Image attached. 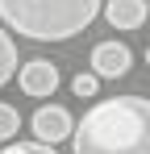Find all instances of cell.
<instances>
[{
    "label": "cell",
    "instance_id": "7a4b0ae2",
    "mask_svg": "<svg viewBox=\"0 0 150 154\" xmlns=\"http://www.w3.org/2000/svg\"><path fill=\"white\" fill-rule=\"evenodd\" d=\"M104 0H0V21L29 42H67L100 17Z\"/></svg>",
    "mask_w": 150,
    "mask_h": 154
},
{
    "label": "cell",
    "instance_id": "ba28073f",
    "mask_svg": "<svg viewBox=\"0 0 150 154\" xmlns=\"http://www.w3.org/2000/svg\"><path fill=\"white\" fill-rule=\"evenodd\" d=\"M17 129H21V112H17L13 104L0 100V146H4L8 137H17Z\"/></svg>",
    "mask_w": 150,
    "mask_h": 154
},
{
    "label": "cell",
    "instance_id": "277c9868",
    "mask_svg": "<svg viewBox=\"0 0 150 154\" xmlns=\"http://www.w3.org/2000/svg\"><path fill=\"white\" fill-rule=\"evenodd\" d=\"M17 83H21L25 96H33V100H50L54 92H58V67L50 63V58H29L17 67Z\"/></svg>",
    "mask_w": 150,
    "mask_h": 154
},
{
    "label": "cell",
    "instance_id": "52a82bcc",
    "mask_svg": "<svg viewBox=\"0 0 150 154\" xmlns=\"http://www.w3.org/2000/svg\"><path fill=\"white\" fill-rule=\"evenodd\" d=\"M17 75V42L8 38V29L0 25V88Z\"/></svg>",
    "mask_w": 150,
    "mask_h": 154
},
{
    "label": "cell",
    "instance_id": "3957f363",
    "mask_svg": "<svg viewBox=\"0 0 150 154\" xmlns=\"http://www.w3.org/2000/svg\"><path fill=\"white\" fill-rule=\"evenodd\" d=\"M29 129L42 146H58V142H71V129H75V117L63 108V104H42L33 117H29Z\"/></svg>",
    "mask_w": 150,
    "mask_h": 154
},
{
    "label": "cell",
    "instance_id": "9c48e42d",
    "mask_svg": "<svg viewBox=\"0 0 150 154\" xmlns=\"http://www.w3.org/2000/svg\"><path fill=\"white\" fill-rule=\"evenodd\" d=\"M71 92L79 96V100H92V96L100 92V79L92 75V71H79V75L71 79Z\"/></svg>",
    "mask_w": 150,
    "mask_h": 154
},
{
    "label": "cell",
    "instance_id": "7c38bea8",
    "mask_svg": "<svg viewBox=\"0 0 150 154\" xmlns=\"http://www.w3.org/2000/svg\"><path fill=\"white\" fill-rule=\"evenodd\" d=\"M146 63H150V46H146Z\"/></svg>",
    "mask_w": 150,
    "mask_h": 154
},
{
    "label": "cell",
    "instance_id": "8fae6325",
    "mask_svg": "<svg viewBox=\"0 0 150 154\" xmlns=\"http://www.w3.org/2000/svg\"><path fill=\"white\" fill-rule=\"evenodd\" d=\"M146 17H150V0H146Z\"/></svg>",
    "mask_w": 150,
    "mask_h": 154
},
{
    "label": "cell",
    "instance_id": "5b68a950",
    "mask_svg": "<svg viewBox=\"0 0 150 154\" xmlns=\"http://www.w3.org/2000/svg\"><path fill=\"white\" fill-rule=\"evenodd\" d=\"M133 67V50L125 42H100L92 50V75L96 79H121Z\"/></svg>",
    "mask_w": 150,
    "mask_h": 154
},
{
    "label": "cell",
    "instance_id": "30bf717a",
    "mask_svg": "<svg viewBox=\"0 0 150 154\" xmlns=\"http://www.w3.org/2000/svg\"><path fill=\"white\" fill-rule=\"evenodd\" d=\"M0 154H58L54 146H42V142H4Z\"/></svg>",
    "mask_w": 150,
    "mask_h": 154
},
{
    "label": "cell",
    "instance_id": "8992f818",
    "mask_svg": "<svg viewBox=\"0 0 150 154\" xmlns=\"http://www.w3.org/2000/svg\"><path fill=\"white\" fill-rule=\"evenodd\" d=\"M100 13L113 29H142L146 25V0H104Z\"/></svg>",
    "mask_w": 150,
    "mask_h": 154
},
{
    "label": "cell",
    "instance_id": "6da1fadb",
    "mask_svg": "<svg viewBox=\"0 0 150 154\" xmlns=\"http://www.w3.org/2000/svg\"><path fill=\"white\" fill-rule=\"evenodd\" d=\"M71 154H150V100L113 96L71 129Z\"/></svg>",
    "mask_w": 150,
    "mask_h": 154
}]
</instances>
